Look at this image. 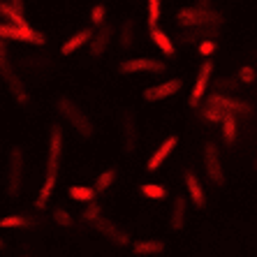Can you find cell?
<instances>
[{
  "label": "cell",
  "mask_w": 257,
  "mask_h": 257,
  "mask_svg": "<svg viewBox=\"0 0 257 257\" xmlns=\"http://www.w3.org/2000/svg\"><path fill=\"white\" fill-rule=\"evenodd\" d=\"M218 19H220L218 12L204 5H188L176 12V24L181 28H202L206 24H218Z\"/></svg>",
  "instance_id": "6da1fadb"
},
{
  "label": "cell",
  "mask_w": 257,
  "mask_h": 257,
  "mask_svg": "<svg viewBox=\"0 0 257 257\" xmlns=\"http://www.w3.org/2000/svg\"><path fill=\"white\" fill-rule=\"evenodd\" d=\"M58 111L65 116L67 120H70L74 130H79L81 135H84V137H90L93 125H90L88 116H84V111H81V109H79L77 104L70 100V97H60V100H58Z\"/></svg>",
  "instance_id": "7a4b0ae2"
},
{
  "label": "cell",
  "mask_w": 257,
  "mask_h": 257,
  "mask_svg": "<svg viewBox=\"0 0 257 257\" xmlns=\"http://www.w3.org/2000/svg\"><path fill=\"white\" fill-rule=\"evenodd\" d=\"M0 40H19V42H28V44H44V35L37 33L33 26L30 28H21V26H14L10 21H3L0 24Z\"/></svg>",
  "instance_id": "3957f363"
},
{
  "label": "cell",
  "mask_w": 257,
  "mask_h": 257,
  "mask_svg": "<svg viewBox=\"0 0 257 257\" xmlns=\"http://www.w3.org/2000/svg\"><path fill=\"white\" fill-rule=\"evenodd\" d=\"M167 70V65L158 58H130V60H123L118 65L120 74H137V72H153V74H162Z\"/></svg>",
  "instance_id": "277c9868"
},
{
  "label": "cell",
  "mask_w": 257,
  "mask_h": 257,
  "mask_svg": "<svg viewBox=\"0 0 257 257\" xmlns=\"http://www.w3.org/2000/svg\"><path fill=\"white\" fill-rule=\"evenodd\" d=\"M204 167H206V176L213 181L215 186H222V183H225V172H222V165H220V153H218V146L211 142L204 146Z\"/></svg>",
  "instance_id": "5b68a950"
},
{
  "label": "cell",
  "mask_w": 257,
  "mask_h": 257,
  "mask_svg": "<svg viewBox=\"0 0 257 257\" xmlns=\"http://www.w3.org/2000/svg\"><path fill=\"white\" fill-rule=\"evenodd\" d=\"M60 158H63V130L60 125L51 127V137H49V158H47V174H58Z\"/></svg>",
  "instance_id": "8992f818"
},
{
  "label": "cell",
  "mask_w": 257,
  "mask_h": 257,
  "mask_svg": "<svg viewBox=\"0 0 257 257\" xmlns=\"http://www.w3.org/2000/svg\"><path fill=\"white\" fill-rule=\"evenodd\" d=\"M183 86L181 79H167V81H160V84L151 86V88L144 90V100L146 102H160V100H167V97L176 95Z\"/></svg>",
  "instance_id": "52a82bcc"
},
{
  "label": "cell",
  "mask_w": 257,
  "mask_h": 257,
  "mask_svg": "<svg viewBox=\"0 0 257 257\" xmlns=\"http://www.w3.org/2000/svg\"><path fill=\"white\" fill-rule=\"evenodd\" d=\"M211 72H213V63L206 60V63L199 67L197 81H195V86H192V90H190V107H199V102L206 97V88H209V81H211Z\"/></svg>",
  "instance_id": "ba28073f"
},
{
  "label": "cell",
  "mask_w": 257,
  "mask_h": 257,
  "mask_svg": "<svg viewBox=\"0 0 257 257\" xmlns=\"http://www.w3.org/2000/svg\"><path fill=\"white\" fill-rule=\"evenodd\" d=\"M176 146H179V137H174V135H172V137H167L156 149V153H151L149 162H146V169H149V172H158V169L165 165V160H167V158L174 153V149H176Z\"/></svg>",
  "instance_id": "9c48e42d"
},
{
  "label": "cell",
  "mask_w": 257,
  "mask_h": 257,
  "mask_svg": "<svg viewBox=\"0 0 257 257\" xmlns=\"http://www.w3.org/2000/svg\"><path fill=\"white\" fill-rule=\"evenodd\" d=\"M206 104H213V107L222 109V111H232V114H250V107L241 100H234V97L220 95V93H213V95L206 97Z\"/></svg>",
  "instance_id": "30bf717a"
},
{
  "label": "cell",
  "mask_w": 257,
  "mask_h": 257,
  "mask_svg": "<svg viewBox=\"0 0 257 257\" xmlns=\"http://www.w3.org/2000/svg\"><path fill=\"white\" fill-rule=\"evenodd\" d=\"M111 37H114V28L111 26H107V24H102L100 26V30L95 33V37H90V56H102L104 51H107V47H109V42H111Z\"/></svg>",
  "instance_id": "8fae6325"
},
{
  "label": "cell",
  "mask_w": 257,
  "mask_h": 257,
  "mask_svg": "<svg viewBox=\"0 0 257 257\" xmlns=\"http://www.w3.org/2000/svg\"><path fill=\"white\" fill-rule=\"evenodd\" d=\"M90 37H93V33H90L88 28L77 30L74 35L67 37V42H63V47H60V54H63V56H72L74 51H79L81 47H86V44L90 42Z\"/></svg>",
  "instance_id": "7c38bea8"
},
{
  "label": "cell",
  "mask_w": 257,
  "mask_h": 257,
  "mask_svg": "<svg viewBox=\"0 0 257 257\" xmlns=\"http://www.w3.org/2000/svg\"><path fill=\"white\" fill-rule=\"evenodd\" d=\"M186 190H188L190 202L195 204L197 209H202L206 195H204V188H202V183H199V179L195 176V172H186Z\"/></svg>",
  "instance_id": "4fadbf2b"
},
{
  "label": "cell",
  "mask_w": 257,
  "mask_h": 257,
  "mask_svg": "<svg viewBox=\"0 0 257 257\" xmlns=\"http://www.w3.org/2000/svg\"><path fill=\"white\" fill-rule=\"evenodd\" d=\"M188 220V202L186 197H176L172 206V213H169V225H172L174 232H179Z\"/></svg>",
  "instance_id": "5bb4252c"
},
{
  "label": "cell",
  "mask_w": 257,
  "mask_h": 257,
  "mask_svg": "<svg viewBox=\"0 0 257 257\" xmlns=\"http://www.w3.org/2000/svg\"><path fill=\"white\" fill-rule=\"evenodd\" d=\"M0 17L5 19V21H10V24H14V26L30 28V24L26 21L24 12H21V10H17V7H14L10 0H0Z\"/></svg>",
  "instance_id": "9a60e30c"
},
{
  "label": "cell",
  "mask_w": 257,
  "mask_h": 257,
  "mask_svg": "<svg viewBox=\"0 0 257 257\" xmlns=\"http://www.w3.org/2000/svg\"><path fill=\"white\" fill-rule=\"evenodd\" d=\"M151 42H156V47L160 49L165 56H169V58L176 54V47H174V42L169 40V35L167 33H162L158 26H151Z\"/></svg>",
  "instance_id": "2e32d148"
},
{
  "label": "cell",
  "mask_w": 257,
  "mask_h": 257,
  "mask_svg": "<svg viewBox=\"0 0 257 257\" xmlns=\"http://www.w3.org/2000/svg\"><path fill=\"white\" fill-rule=\"evenodd\" d=\"M220 125H222V139L227 146H232L236 142V132H239V123H236V114L232 111H225V116L220 118Z\"/></svg>",
  "instance_id": "e0dca14e"
},
{
  "label": "cell",
  "mask_w": 257,
  "mask_h": 257,
  "mask_svg": "<svg viewBox=\"0 0 257 257\" xmlns=\"http://www.w3.org/2000/svg\"><path fill=\"white\" fill-rule=\"evenodd\" d=\"M132 252H135V255H160V252H165V243L158 239L135 241V243H132Z\"/></svg>",
  "instance_id": "ac0fdd59"
},
{
  "label": "cell",
  "mask_w": 257,
  "mask_h": 257,
  "mask_svg": "<svg viewBox=\"0 0 257 257\" xmlns=\"http://www.w3.org/2000/svg\"><path fill=\"white\" fill-rule=\"evenodd\" d=\"M21 167H24V156H21L19 149H14L12 160H10V186H12V192L19 186V181H21Z\"/></svg>",
  "instance_id": "d6986e66"
},
{
  "label": "cell",
  "mask_w": 257,
  "mask_h": 257,
  "mask_svg": "<svg viewBox=\"0 0 257 257\" xmlns=\"http://www.w3.org/2000/svg\"><path fill=\"white\" fill-rule=\"evenodd\" d=\"M54 188H56V176L54 174H47V179H44L42 188H40V197H37V202H35L37 209H44V206H47V202L51 199V195H54Z\"/></svg>",
  "instance_id": "ffe728a7"
},
{
  "label": "cell",
  "mask_w": 257,
  "mask_h": 257,
  "mask_svg": "<svg viewBox=\"0 0 257 257\" xmlns=\"http://www.w3.org/2000/svg\"><path fill=\"white\" fill-rule=\"evenodd\" d=\"M67 195L74 202H93L97 192H95V188H90V186H70L67 188Z\"/></svg>",
  "instance_id": "44dd1931"
},
{
  "label": "cell",
  "mask_w": 257,
  "mask_h": 257,
  "mask_svg": "<svg viewBox=\"0 0 257 257\" xmlns=\"http://www.w3.org/2000/svg\"><path fill=\"white\" fill-rule=\"evenodd\" d=\"M33 225V220L30 218H26V215H7V218H0V227L3 229H26Z\"/></svg>",
  "instance_id": "7402d4cb"
},
{
  "label": "cell",
  "mask_w": 257,
  "mask_h": 257,
  "mask_svg": "<svg viewBox=\"0 0 257 257\" xmlns=\"http://www.w3.org/2000/svg\"><path fill=\"white\" fill-rule=\"evenodd\" d=\"M114 181H116V169H104V172H100V176L95 179V192L109 190V188L114 186Z\"/></svg>",
  "instance_id": "603a6c76"
},
{
  "label": "cell",
  "mask_w": 257,
  "mask_h": 257,
  "mask_svg": "<svg viewBox=\"0 0 257 257\" xmlns=\"http://www.w3.org/2000/svg\"><path fill=\"white\" fill-rule=\"evenodd\" d=\"M93 225H97V227L102 229V232L107 234L109 239H114V241H118V243H127V236L123 232H118V229L116 227H111V225H109L107 220H102V218H97L95 222H93Z\"/></svg>",
  "instance_id": "cb8c5ba5"
},
{
  "label": "cell",
  "mask_w": 257,
  "mask_h": 257,
  "mask_svg": "<svg viewBox=\"0 0 257 257\" xmlns=\"http://www.w3.org/2000/svg\"><path fill=\"white\" fill-rule=\"evenodd\" d=\"M142 195L149 199H165V195H167V188L160 186V183H144L142 188Z\"/></svg>",
  "instance_id": "d4e9b609"
},
{
  "label": "cell",
  "mask_w": 257,
  "mask_h": 257,
  "mask_svg": "<svg viewBox=\"0 0 257 257\" xmlns=\"http://www.w3.org/2000/svg\"><path fill=\"white\" fill-rule=\"evenodd\" d=\"M146 10H149V28H151V26H158L160 14H162L160 0H146Z\"/></svg>",
  "instance_id": "484cf974"
},
{
  "label": "cell",
  "mask_w": 257,
  "mask_h": 257,
  "mask_svg": "<svg viewBox=\"0 0 257 257\" xmlns=\"http://www.w3.org/2000/svg\"><path fill=\"white\" fill-rule=\"evenodd\" d=\"M222 116H225V111L213 107V104H206V107L202 109V120H206V123H220Z\"/></svg>",
  "instance_id": "4316f807"
},
{
  "label": "cell",
  "mask_w": 257,
  "mask_h": 257,
  "mask_svg": "<svg viewBox=\"0 0 257 257\" xmlns=\"http://www.w3.org/2000/svg\"><path fill=\"white\" fill-rule=\"evenodd\" d=\"M104 19H107V7L104 5H93V10H90V24L95 26V28H100L102 24H104Z\"/></svg>",
  "instance_id": "83f0119b"
},
{
  "label": "cell",
  "mask_w": 257,
  "mask_h": 257,
  "mask_svg": "<svg viewBox=\"0 0 257 257\" xmlns=\"http://www.w3.org/2000/svg\"><path fill=\"white\" fill-rule=\"evenodd\" d=\"M54 220L58 222L60 227H72V225H74V220H72V215L67 213L65 209H54Z\"/></svg>",
  "instance_id": "f1b7e54d"
},
{
  "label": "cell",
  "mask_w": 257,
  "mask_h": 257,
  "mask_svg": "<svg viewBox=\"0 0 257 257\" xmlns=\"http://www.w3.org/2000/svg\"><path fill=\"white\" fill-rule=\"evenodd\" d=\"M0 72H3L5 77L12 74V72H10V63H7V44H5V40H0Z\"/></svg>",
  "instance_id": "f546056e"
},
{
  "label": "cell",
  "mask_w": 257,
  "mask_h": 257,
  "mask_svg": "<svg viewBox=\"0 0 257 257\" xmlns=\"http://www.w3.org/2000/svg\"><path fill=\"white\" fill-rule=\"evenodd\" d=\"M236 77H239L241 81H243V84H252V81L257 79V72H255V67L243 65V67L239 70V74H236Z\"/></svg>",
  "instance_id": "4dcf8cb0"
},
{
  "label": "cell",
  "mask_w": 257,
  "mask_h": 257,
  "mask_svg": "<svg viewBox=\"0 0 257 257\" xmlns=\"http://www.w3.org/2000/svg\"><path fill=\"white\" fill-rule=\"evenodd\" d=\"M132 37H135V28H132L130 21H125V24H123V33H120V44H123V47H130Z\"/></svg>",
  "instance_id": "1f68e13d"
},
{
  "label": "cell",
  "mask_w": 257,
  "mask_h": 257,
  "mask_svg": "<svg viewBox=\"0 0 257 257\" xmlns=\"http://www.w3.org/2000/svg\"><path fill=\"white\" fill-rule=\"evenodd\" d=\"M97 218H102V209H100V204H88V209L84 211V220L95 222Z\"/></svg>",
  "instance_id": "d6a6232c"
},
{
  "label": "cell",
  "mask_w": 257,
  "mask_h": 257,
  "mask_svg": "<svg viewBox=\"0 0 257 257\" xmlns=\"http://www.w3.org/2000/svg\"><path fill=\"white\" fill-rule=\"evenodd\" d=\"M213 51H215V42H213V40H202V42H199V54H202L204 58H209Z\"/></svg>",
  "instance_id": "836d02e7"
},
{
  "label": "cell",
  "mask_w": 257,
  "mask_h": 257,
  "mask_svg": "<svg viewBox=\"0 0 257 257\" xmlns=\"http://www.w3.org/2000/svg\"><path fill=\"white\" fill-rule=\"evenodd\" d=\"M10 3H12V5L17 7V10H21V12H24V7H26V5H24V0H10Z\"/></svg>",
  "instance_id": "e575fe53"
},
{
  "label": "cell",
  "mask_w": 257,
  "mask_h": 257,
  "mask_svg": "<svg viewBox=\"0 0 257 257\" xmlns=\"http://www.w3.org/2000/svg\"><path fill=\"white\" fill-rule=\"evenodd\" d=\"M3 248H5V239H0V250H3Z\"/></svg>",
  "instance_id": "d590c367"
},
{
  "label": "cell",
  "mask_w": 257,
  "mask_h": 257,
  "mask_svg": "<svg viewBox=\"0 0 257 257\" xmlns=\"http://www.w3.org/2000/svg\"><path fill=\"white\" fill-rule=\"evenodd\" d=\"M255 167H257V160H255Z\"/></svg>",
  "instance_id": "8d00e7d4"
},
{
  "label": "cell",
  "mask_w": 257,
  "mask_h": 257,
  "mask_svg": "<svg viewBox=\"0 0 257 257\" xmlns=\"http://www.w3.org/2000/svg\"><path fill=\"white\" fill-rule=\"evenodd\" d=\"M24 257H28V255H24Z\"/></svg>",
  "instance_id": "74e56055"
}]
</instances>
